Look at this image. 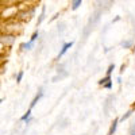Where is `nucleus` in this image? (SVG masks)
Here are the masks:
<instances>
[{"label": "nucleus", "mask_w": 135, "mask_h": 135, "mask_svg": "<svg viewBox=\"0 0 135 135\" xmlns=\"http://www.w3.org/2000/svg\"><path fill=\"white\" fill-rule=\"evenodd\" d=\"M99 84L100 85H103V87H105V88H108V89H111L112 88V82H111V76H107L105 78H101L99 81Z\"/></svg>", "instance_id": "obj_1"}, {"label": "nucleus", "mask_w": 135, "mask_h": 135, "mask_svg": "<svg viewBox=\"0 0 135 135\" xmlns=\"http://www.w3.org/2000/svg\"><path fill=\"white\" fill-rule=\"evenodd\" d=\"M72 46H73V42H68V43H65L64 46H62V50L59 51L58 57H62V56H64V54H65V53H66V51L69 50V49L72 47Z\"/></svg>", "instance_id": "obj_2"}, {"label": "nucleus", "mask_w": 135, "mask_h": 135, "mask_svg": "<svg viewBox=\"0 0 135 135\" xmlns=\"http://www.w3.org/2000/svg\"><path fill=\"white\" fill-rule=\"evenodd\" d=\"M42 96H43V92H42V91H41V92H39V93H38V95H37V96H35V97H34V100H33V103H31V105H30V110H33V108H34V107H35V104H37V103H38V101H39V100H41V97H42Z\"/></svg>", "instance_id": "obj_3"}, {"label": "nucleus", "mask_w": 135, "mask_h": 135, "mask_svg": "<svg viewBox=\"0 0 135 135\" xmlns=\"http://www.w3.org/2000/svg\"><path fill=\"white\" fill-rule=\"evenodd\" d=\"M117 123H119V119H115V120H114V123H112V126H111V130H110V134H108V135H114V133L116 131V126H117Z\"/></svg>", "instance_id": "obj_4"}, {"label": "nucleus", "mask_w": 135, "mask_h": 135, "mask_svg": "<svg viewBox=\"0 0 135 135\" xmlns=\"http://www.w3.org/2000/svg\"><path fill=\"white\" fill-rule=\"evenodd\" d=\"M81 3H82V0H73V1H72V8H73V10H77V8L81 5Z\"/></svg>", "instance_id": "obj_5"}, {"label": "nucleus", "mask_w": 135, "mask_h": 135, "mask_svg": "<svg viewBox=\"0 0 135 135\" xmlns=\"http://www.w3.org/2000/svg\"><path fill=\"white\" fill-rule=\"evenodd\" d=\"M33 45H34V42H28V43H23V45H22V47H23V49H26V50H30V49L33 47Z\"/></svg>", "instance_id": "obj_6"}, {"label": "nucleus", "mask_w": 135, "mask_h": 135, "mask_svg": "<svg viewBox=\"0 0 135 135\" xmlns=\"http://www.w3.org/2000/svg\"><path fill=\"white\" fill-rule=\"evenodd\" d=\"M22 78H23V72H19L18 77H16V81H18V82H20V81H22Z\"/></svg>", "instance_id": "obj_7"}, {"label": "nucleus", "mask_w": 135, "mask_h": 135, "mask_svg": "<svg viewBox=\"0 0 135 135\" xmlns=\"http://www.w3.org/2000/svg\"><path fill=\"white\" fill-rule=\"evenodd\" d=\"M43 18H45V7L42 8V14H41V18H39V20H38V23H41L42 20H43Z\"/></svg>", "instance_id": "obj_8"}, {"label": "nucleus", "mask_w": 135, "mask_h": 135, "mask_svg": "<svg viewBox=\"0 0 135 135\" xmlns=\"http://www.w3.org/2000/svg\"><path fill=\"white\" fill-rule=\"evenodd\" d=\"M37 38H38V33H34L33 37H31V39H30V42H35Z\"/></svg>", "instance_id": "obj_9"}, {"label": "nucleus", "mask_w": 135, "mask_h": 135, "mask_svg": "<svg viewBox=\"0 0 135 135\" xmlns=\"http://www.w3.org/2000/svg\"><path fill=\"white\" fill-rule=\"evenodd\" d=\"M112 70H114V65H110V68H108V70H107V76H111Z\"/></svg>", "instance_id": "obj_10"}, {"label": "nucleus", "mask_w": 135, "mask_h": 135, "mask_svg": "<svg viewBox=\"0 0 135 135\" xmlns=\"http://www.w3.org/2000/svg\"><path fill=\"white\" fill-rule=\"evenodd\" d=\"M123 46H124V47H130V46H131V42H124V43H123Z\"/></svg>", "instance_id": "obj_11"}, {"label": "nucleus", "mask_w": 135, "mask_h": 135, "mask_svg": "<svg viewBox=\"0 0 135 135\" xmlns=\"http://www.w3.org/2000/svg\"><path fill=\"white\" fill-rule=\"evenodd\" d=\"M130 115H131V112H127V114H126V115H124V116H123V117H122V120H124V119H127V117H128V116H130Z\"/></svg>", "instance_id": "obj_12"}, {"label": "nucleus", "mask_w": 135, "mask_h": 135, "mask_svg": "<svg viewBox=\"0 0 135 135\" xmlns=\"http://www.w3.org/2000/svg\"><path fill=\"white\" fill-rule=\"evenodd\" d=\"M131 134H133V135L135 134V126H134V127H133V128H131Z\"/></svg>", "instance_id": "obj_13"}, {"label": "nucleus", "mask_w": 135, "mask_h": 135, "mask_svg": "<svg viewBox=\"0 0 135 135\" xmlns=\"http://www.w3.org/2000/svg\"><path fill=\"white\" fill-rule=\"evenodd\" d=\"M1 101H3V100H1V99H0V104H1Z\"/></svg>", "instance_id": "obj_14"}, {"label": "nucleus", "mask_w": 135, "mask_h": 135, "mask_svg": "<svg viewBox=\"0 0 135 135\" xmlns=\"http://www.w3.org/2000/svg\"><path fill=\"white\" fill-rule=\"evenodd\" d=\"M134 135H135V134H134Z\"/></svg>", "instance_id": "obj_15"}]
</instances>
